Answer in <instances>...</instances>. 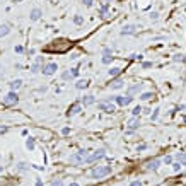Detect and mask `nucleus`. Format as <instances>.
Returning <instances> with one entry per match:
<instances>
[{
    "mask_svg": "<svg viewBox=\"0 0 186 186\" xmlns=\"http://www.w3.org/2000/svg\"><path fill=\"white\" fill-rule=\"evenodd\" d=\"M72 48V43L68 41V39H56L53 43H50L46 48H44V51H51V53H65V51H68Z\"/></svg>",
    "mask_w": 186,
    "mask_h": 186,
    "instance_id": "obj_1",
    "label": "nucleus"
},
{
    "mask_svg": "<svg viewBox=\"0 0 186 186\" xmlns=\"http://www.w3.org/2000/svg\"><path fill=\"white\" fill-rule=\"evenodd\" d=\"M111 172H113L111 166H96V168L91 171V178L101 179V178H104V176H108V174H111Z\"/></svg>",
    "mask_w": 186,
    "mask_h": 186,
    "instance_id": "obj_2",
    "label": "nucleus"
},
{
    "mask_svg": "<svg viewBox=\"0 0 186 186\" xmlns=\"http://www.w3.org/2000/svg\"><path fill=\"white\" fill-rule=\"evenodd\" d=\"M85 159H87V150H84V149L77 150L75 154H72V155L68 157L70 164H75V166H80V164H84V162H85Z\"/></svg>",
    "mask_w": 186,
    "mask_h": 186,
    "instance_id": "obj_3",
    "label": "nucleus"
},
{
    "mask_svg": "<svg viewBox=\"0 0 186 186\" xmlns=\"http://www.w3.org/2000/svg\"><path fill=\"white\" fill-rule=\"evenodd\" d=\"M97 108H99L101 111H104V113H114L116 111V106L113 104L109 99H104V101L97 103Z\"/></svg>",
    "mask_w": 186,
    "mask_h": 186,
    "instance_id": "obj_4",
    "label": "nucleus"
},
{
    "mask_svg": "<svg viewBox=\"0 0 186 186\" xmlns=\"http://www.w3.org/2000/svg\"><path fill=\"white\" fill-rule=\"evenodd\" d=\"M137 31H138V27H137L135 24H127V26L121 27L120 34H121V36H133V34H137Z\"/></svg>",
    "mask_w": 186,
    "mask_h": 186,
    "instance_id": "obj_5",
    "label": "nucleus"
},
{
    "mask_svg": "<svg viewBox=\"0 0 186 186\" xmlns=\"http://www.w3.org/2000/svg\"><path fill=\"white\" fill-rule=\"evenodd\" d=\"M17 101H19V97H17V94H16V91H12V92H9L3 99H2V103L5 104V106H12V104H17Z\"/></svg>",
    "mask_w": 186,
    "mask_h": 186,
    "instance_id": "obj_6",
    "label": "nucleus"
},
{
    "mask_svg": "<svg viewBox=\"0 0 186 186\" xmlns=\"http://www.w3.org/2000/svg\"><path fill=\"white\" fill-rule=\"evenodd\" d=\"M138 127H140V120H138V116H133L127 123V133H133L135 130H138Z\"/></svg>",
    "mask_w": 186,
    "mask_h": 186,
    "instance_id": "obj_7",
    "label": "nucleus"
},
{
    "mask_svg": "<svg viewBox=\"0 0 186 186\" xmlns=\"http://www.w3.org/2000/svg\"><path fill=\"white\" fill-rule=\"evenodd\" d=\"M103 157H106V152L101 149L97 150V152H94L92 155H87V159H85V162L87 164H92V162H96V161H99V159H103Z\"/></svg>",
    "mask_w": 186,
    "mask_h": 186,
    "instance_id": "obj_8",
    "label": "nucleus"
},
{
    "mask_svg": "<svg viewBox=\"0 0 186 186\" xmlns=\"http://www.w3.org/2000/svg\"><path fill=\"white\" fill-rule=\"evenodd\" d=\"M131 101H133L131 96H116L114 97V103L118 106H128V104H131Z\"/></svg>",
    "mask_w": 186,
    "mask_h": 186,
    "instance_id": "obj_9",
    "label": "nucleus"
},
{
    "mask_svg": "<svg viewBox=\"0 0 186 186\" xmlns=\"http://www.w3.org/2000/svg\"><path fill=\"white\" fill-rule=\"evenodd\" d=\"M161 164H162L161 159H152V161H147L145 162V168L149 169V171H157V169L161 168Z\"/></svg>",
    "mask_w": 186,
    "mask_h": 186,
    "instance_id": "obj_10",
    "label": "nucleus"
},
{
    "mask_svg": "<svg viewBox=\"0 0 186 186\" xmlns=\"http://www.w3.org/2000/svg\"><path fill=\"white\" fill-rule=\"evenodd\" d=\"M56 70H58L56 63H48V65H44V67H43V70H41V72H43L44 75H53Z\"/></svg>",
    "mask_w": 186,
    "mask_h": 186,
    "instance_id": "obj_11",
    "label": "nucleus"
},
{
    "mask_svg": "<svg viewBox=\"0 0 186 186\" xmlns=\"http://www.w3.org/2000/svg\"><path fill=\"white\" fill-rule=\"evenodd\" d=\"M140 91H142V84H135V85H131V87L127 89V96H133V94L140 92Z\"/></svg>",
    "mask_w": 186,
    "mask_h": 186,
    "instance_id": "obj_12",
    "label": "nucleus"
},
{
    "mask_svg": "<svg viewBox=\"0 0 186 186\" xmlns=\"http://www.w3.org/2000/svg\"><path fill=\"white\" fill-rule=\"evenodd\" d=\"M96 103V99H94V96H84L82 99H80V104H84V106H91Z\"/></svg>",
    "mask_w": 186,
    "mask_h": 186,
    "instance_id": "obj_13",
    "label": "nucleus"
},
{
    "mask_svg": "<svg viewBox=\"0 0 186 186\" xmlns=\"http://www.w3.org/2000/svg\"><path fill=\"white\" fill-rule=\"evenodd\" d=\"M80 109H82V106H80V104H74V106H70V108H68V113H67V114H68V116L79 114V113H80Z\"/></svg>",
    "mask_w": 186,
    "mask_h": 186,
    "instance_id": "obj_14",
    "label": "nucleus"
},
{
    "mask_svg": "<svg viewBox=\"0 0 186 186\" xmlns=\"http://www.w3.org/2000/svg\"><path fill=\"white\" fill-rule=\"evenodd\" d=\"M108 7H109V3H104L101 9H99V16L103 19H108L109 17V12H108Z\"/></svg>",
    "mask_w": 186,
    "mask_h": 186,
    "instance_id": "obj_15",
    "label": "nucleus"
},
{
    "mask_svg": "<svg viewBox=\"0 0 186 186\" xmlns=\"http://www.w3.org/2000/svg\"><path fill=\"white\" fill-rule=\"evenodd\" d=\"M41 62H43V58H38L36 62H34V65L31 67V72H33V74H38V72L41 70Z\"/></svg>",
    "mask_w": 186,
    "mask_h": 186,
    "instance_id": "obj_16",
    "label": "nucleus"
},
{
    "mask_svg": "<svg viewBox=\"0 0 186 186\" xmlns=\"http://www.w3.org/2000/svg\"><path fill=\"white\" fill-rule=\"evenodd\" d=\"M41 16H43L41 9H33V10H31V21H38Z\"/></svg>",
    "mask_w": 186,
    "mask_h": 186,
    "instance_id": "obj_17",
    "label": "nucleus"
},
{
    "mask_svg": "<svg viewBox=\"0 0 186 186\" xmlns=\"http://www.w3.org/2000/svg\"><path fill=\"white\" fill-rule=\"evenodd\" d=\"M176 161L181 162L183 166H186V152H178L176 154Z\"/></svg>",
    "mask_w": 186,
    "mask_h": 186,
    "instance_id": "obj_18",
    "label": "nucleus"
},
{
    "mask_svg": "<svg viewBox=\"0 0 186 186\" xmlns=\"http://www.w3.org/2000/svg\"><path fill=\"white\" fill-rule=\"evenodd\" d=\"M87 85H89V80H85V79H80V80H77V84H75L77 89H85Z\"/></svg>",
    "mask_w": 186,
    "mask_h": 186,
    "instance_id": "obj_19",
    "label": "nucleus"
},
{
    "mask_svg": "<svg viewBox=\"0 0 186 186\" xmlns=\"http://www.w3.org/2000/svg\"><path fill=\"white\" fill-rule=\"evenodd\" d=\"M9 85H10V89H12V91H17L19 87L22 85V80H21V79H16V80H12Z\"/></svg>",
    "mask_w": 186,
    "mask_h": 186,
    "instance_id": "obj_20",
    "label": "nucleus"
},
{
    "mask_svg": "<svg viewBox=\"0 0 186 186\" xmlns=\"http://www.w3.org/2000/svg\"><path fill=\"white\" fill-rule=\"evenodd\" d=\"M123 85H125V82H123L121 79H116V80H113V84H111L113 89H121Z\"/></svg>",
    "mask_w": 186,
    "mask_h": 186,
    "instance_id": "obj_21",
    "label": "nucleus"
},
{
    "mask_svg": "<svg viewBox=\"0 0 186 186\" xmlns=\"http://www.w3.org/2000/svg\"><path fill=\"white\" fill-rule=\"evenodd\" d=\"M9 31H10V29H9V26H7V24H0V38L7 36V34H9Z\"/></svg>",
    "mask_w": 186,
    "mask_h": 186,
    "instance_id": "obj_22",
    "label": "nucleus"
},
{
    "mask_svg": "<svg viewBox=\"0 0 186 186\" xmlns=\"http://www.w3.org/2000/svg\"><path fill=\"white\" fill-rule=\"evenodd\" d=\"M26 149L29 150V152L34 150V138H33V137H29V138L26 140Z\"/></svg>",
    "mask_w": 186,
    "mask_h": 186,
    "instance_id": "obj_23",
    "label": "nucleus"
},
{
    "mask_svg": "<svg viewBox=\"0 0 186 186\" xmlns=\"http://www.w3.org/2000/svg\"><path fill=\"white\" fill-rule=\"evenodd\" d=\"M108 74H109V77H118V75L121 74V68H120V67H113Z\"/></svg>",
    "mask_w": 186,
    "mask_h": 186,
    "instance_id": "obj_24",
    "label": "nucleus"
},
{
    "mask_svg": "<svg viewBox=\"0 0 186 186\" xmlns=\"http://www.w3.org/2000/svg\"><path fill=\"white\" fill-rule=\"evenodd\" d=\"M172 60H174V62H179V63H183V62H186V55H181V53H178V55L172 56Z\"/></svg>",
    "mask_w": 186,
    "mask_h": 186,
    "instance_id": "obj_25",
    "label": "nucleus"
},
{
    "mask_svg": "<svg viewBox=\"0 0 186 186\" xmlns=\"http://www.w3.org/2000/svg\"><path fill=\"white\" fill-rule=\"evenodd\" d=\"M101 62H103L104 65H109V63L113 62V55H104V56H103V60H101Z\"/></svg>",
    "mask_w": 186,
    "mask_h": 186,
    "instance_id": "obj_26",
    "label": "nucleus"
},
{
    "mask_svg": "<svg viewBox=\"0 0 186 186\" xmlns=\"http://www.w3.org/2000/svg\"><path fill=\"white\" fill-rule=\"evenodd\" d=\"M152 97H154V92H144L142 96H140L142 101H149V99H152Z\"/></svg>",
    "mask_w": 186,
    "mask_h": 186,
    "instance_id": "obj_27",
    "label": "nucleus"
},
{
    "mask_svg": "<svg viewBox=\"0 0 186 186\" xmlns=\"http://www.w3.org/2000/svg\"><path fill=\"white\" fill-rule=\"evenodd\" d=\"M74 22H75V24H77V26H80V24H82V22H84V17H82V16H79V14H77V16H74Z\"/></svg>",
    "mask_w": 186,
    "mask_h": 186,
    "instance_id": "obj_28",
    "label": "nucleus"
},
{
    "mask_svg": "<svg viewBox=\"0 0 186 186\" xmlns=\"http://www.w3.org/2000/svg\"><path fill=\"white\" fill-rule=\"evenodd\" d=\"M140 113H142V106H135V108L131 109V114H133V116H138Z\"/></svg>",
    "mask_w": 186,
    "mask_h": 186,
    "instance_id": "obj_29",
    "label": "nucleus"
},
{
    "mask_svg": "<svg viewBox=\"0 0 186 186\" xmlns=\"http://www.w3.org/2000/svg\"><path fill=\"white\" fill-rule=\"evenodd\" d=\"M17 169H19V171H27V169H29V166H27L26 162H19V164H17Z\"/></svg>",
    "mask_w": 186,
    "mask_h": 186,
    "instance_id": "obj_30",
    "label": "nucleus"
},
{
    "mask_svg": "<svg viewBox=\"0 0 186 186\" xmlns=\"http://www.w3.org/2000/svg\"><path fill=\"white\" fill-rule=\"evenodd\" d=\"M159 111H161V109H159V108H155V109H154V113L150 114V118H152V121H155V120H157V116H159Z\"/></svg>",
    "mask_w": 186,
    "mask_h": 186,
    "instance_id": "obj_31",
    "label": "nucleus"
},
{
    "mask_svg": "<svg viewBox=\"0 0 186 186\" xmlns=\"http://www.w3.org/2000/svg\"><path fill=\"white\" fill-rule=\"evenodd\" d=\"M171 166H172V171H179V169H181V166H183V164H181V162H178V161H176V162H172V164H171Z\"/></svg>",
    "mask_w": 186,
    "mask_h": 186,
    "instance_id": "obj_32",
    "label": "nucleus"
},
{
    "mask_svg": "<svg viewBox=\"0 0 186 186\" xmlns=\"http://www.w3.org/2000/svg\"><path fill=\"white\" fill-rule=\"evenodd\" d=\"M162 162L168 164V166H171V164H172V157H171V155H166V157L162 159Z\"/></svg>",
    "mask_w": 186,
    "mask_h": 186,
    "instance_id": "obj_33",
    "label": "nucleus"
},
{
    "mask_svg": "<svg viewBox=\"0 0 186 186\" xmlns=\"http://www.w3.org/2000/svg\"><path fill=\"white\" fill-rule=\"evenodd\" d=\"M147 147H149L147 144H140V145L137 147V152H142V150H145V149H147Z\"/></svg>",
    "mask_w": 186,
    "mask_h": 186,
    "instance_id": "obj_34",
    "label": "nucleus"
},
{
    "mask_svg": "<svg viewBox=\"0 0 186 186\" xmlns=\"http://www.w3.org/2000/svg\"><path fill=\"white\" fill-rule=\"evenodd\" d=\"M50 186H63V181H62V179H55Z\"/></svg>",
    "mask_w": 186,
    "mask_h": 186,
    "instance_id": "obj_35",
    "label": "nucleus"
},
{
    "mask_svg": "<svg viewBox=\"0 0 186 186\" xmlns=\"http://www.w3.org/2000/svg\"><path fill=\"white\" fill-rule=\"evenodd\" d=\"M152 65H154L152 62H144V63H142V67H144V68H150Z\"/></svg>",
    "mask_w": 186,
    "mask_h": 186,
    "instance_id": "obj_36",
    "label": "nucleus"
},
{
    "mask_svg": "<svg viewBox=\"0 0 186 186\" xmlns=\"http://www.w3.org/2000/svg\"><path fill=\"white\" fill-rule=\"evenodd\" d=\"M130 58H131V60H142V55H137V53H133Z\"/></svg>",
    "mask_w": 186,
    "mask_h": 186,
    "instance_id": "obj_37",
    "label": "nucleus"
},
{
    "mask_svg": "<svg viewBox=\"0 0 186 186\" xmlns=\"http://www.w3.org/2000/svg\"><path fill=\"white\" fill-rule=\"evenodd\" d=\"M130 186H142V181H131Z\"/></svg>",
    "mask_w": 186,
    "mask_h": 186,
    "instance_id": "obj_38",
    "label": "nucleus"
},
{
    "mask_svg": "<svg viewBox=\"0 0 186 186\" xmlns=\"http://www.w3.org/2000/svg\"><path fill=\"white\" fill-rule=\"evenodd\" d=\"M157 17H159V14H157V12H150V19H154V21H155Z\"/></svg>",
    "mask_w": 186,
    "mask_h": 186,
    "instance_id": "obj_39",
    "label": "nucleus"
},
{
    "mask_svg": "<svg viewBox=\"0 0 186 186\" xmlns=\"http://www.w3.org/2000/svg\"><path fill=\"white\" fill-rule=\"evenodd\" d=\"M22 51H24V48H22V46H16V53H22Z\"/></svg>",
    "mask_w": 186,
    "mask_h": 186,
    "instance_id": "obj_40",
    "label": "nucleus"
},
{
    "mask_svg": "<svg viewBox=\"0 0 186 186\" xmlns=\"http://www.w3.org/2000/svg\"><path fill=\"white\" fill-rule=\"evenodd\" d=\"M70 74H72V77H77V75H79V70H77V68H72Z\"/></svg>",
    "mask_w": 186,
    "mask_h": 186,
    "instance_id": "obj_41",
    "label": "nucleus"
},
{
    "mask_svg": "<svg viewBox=\"0 0 186 186\" xmlns=\"http://www.w3.org/2000/svg\"><path fill=\"white\" fill-rule=\"evenodd\" d=\"M68 131H70V128H68V127H65V128L62 130V133H63V135H68Z\"/></svg>",
    "mask_w": 186,
    "mask_h": 186,
    "instance_id": "obj_42",
    "label": "nucleus"
},
{
    "mask_svg": "<svg viewBox=\"0 0 186 186\" xmlns=\"http://www.w3.org/2000/svg\"><path fill=\"white\" fill-rule=\"evenodd\" d=\"M7 131V127H0V135H3Z\"/></svg>",
    "mask_w": 186,
    "mask_h": 186,
    "instance_id": "obj_43",
    "label": "nucleus"
},
{
    "mask_svg": "<svg viewBox=\"0 0 186 186\" xmlns=\"http://www.w3.org/2000/svg\"><path fill=\"white\" fill-rule=\"evenodd\" d=\"M103 53H104V55H111V50H109V48H104V51H103Z\"/></svg>",
    "mask_w": 186,
    "mask_h": 186,
    "instance_id": "obj_44",
    "label": "nucleus"
},
{
    "mask_svg": "<svg viewBox=\"0 0 186 186\" xmlns=\"http://www.w3.org/2000/svg\"><path fill=\"white\" fill-rule=\"evenodd\" d=\"M84 3H85L87 7H91V5H92V0H84Z\"/></svg>",
    "mask_w": 186,
    "mask_h": 186,
    "instance_id": "obj_45",
    "label": "nucleus"
},
{
    "mask_svg": "<svg viewBox=\"0 0 186 186\" xmlns=\"http://www.w3.org/2000/svg\"><path fill=\"white\" fill-rule=\"evenodd\" d=\"M79 56H80V55H79V53H74V55L70 56V58H72V60H77V58H79Z\"/></svg>",
    "mask_w": 186,
    "mask_h": 186,
    "instance_id": "obj_46",
    "label": "nucleus"
},
{
    "mask_svg": "<svg viewBox=\"0 0 186 186\" xmlns=\"http://www.w3.org/2000/svg\"><path fill=\"white\" fill-rule=\"evenodd\" d=\"M36 186H43V183H41V179H36Z\"/></svg>",
    "mask_w": 186,
    "mask_h": 186,
    "instance_id": "obj_47",
    "label": "nucleus"
},
{
    "mask_svg": "<svg viewBox=\"0 0 186 186\" xmlns=\"http://www.w3.org/2000/svg\"><path fill=\"white\" fill-rule=\"evenodd\" d=\"M103 2H104V3H111L113 0H103Z\"/></svg>",
    "mask_w": 186,
    "mask_h": 186,
    "instance_id": "obj_48",
    "label": "nucleus"
},
{
    "mask_svg": "<svg viewBox=\"0 0 186 186\" xmlns=\"http://www.w3.org/2000/svg\"><path fill=\"white\" fill-rule=\"evenodd\" d=\"M70 186H79V185H77V183H70Z\"/></svg>",
    "mask_w": 186,
    "mask_h": 186,
    "instance_id": "obj_49",
    "label": "nucleus"
},
{
    "mask_svg": "<svg viewBox=\"0 0 186 186\" xmlns=\"http://www.w3.org/2000/svg\"><path fill=\"white\" fill-rule=\"evenodd\" d=\"M2 171H3V168H2V166H0V172H2Z\"/></svg>",
    "mask_w": 186,
    "mask_h": 186,
    "instance_id": "obj_50",
    "label": "nucleus"
},
{
    "mask_svg": "<svg viewBox=\"0 0 186 186\" xmlns=\"http://www.w3.org/2000/svg\"><path fill=\"white\" fill-rule=\"evenodd\" d=\"M0 74H2V65H0Z\"/></svg>",
    "mask_w": 186,
    "mask_h": 186,
    "instance_id": "obj_51",
    "label": "nucleus"
},
{
    "mask_svg": "<svg viewBox=\"0 0 186 186\" xmlns=\"http://www.w3.org/2000/svg\"><path fill=\"white\" fill-rule=\"evenodd\" d=\"M12 2H21V0H12Z\"/></svg>",
    "mask_w": 186,
    "mask_h": 186,
    "instance_id": "obj_52",
    "label": "nucleus"
}]
</instances>
